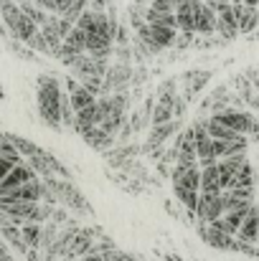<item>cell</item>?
<instances>
[{"mask_svg": "<svg viewBox=\"0 0 259 261\" xmlns=\"http://www.w3.org/2000/svg\"><path fill=\"white\" fill-rule=\"evenodd\" d=\"M216 33H221L224 41H231V38L239 36V28H237V18H234L231 5H226V8H221L216 13Z\"/></svg>", "mask_w": 259, "mask_h": 261, "instance_id": "14", "label": "cell"}, {"mask_svg": "<svg viewBox=\"0 0 259 261\" xmlns=\"http://www.w3.org/2000/svg\"><path fill=\"white\" fill-rule=\"evenodd\" d=\"M43 182L51 188V193H54L66 208H72V211H77V213H82V216H89V213H91V203L82 195V190H79L77 185H72L69 180L49 177V180H43Z\"/></svg>", "mask_w": 259, "mask_h": 261, "instance_id": "5", "label": "cell"}, {"mask_svg": "<svg viewBox=\"0 0 259 261\" xmlns=\"http://www.w3.org/2000/svg\"><path fill=\"white\" fill-rule=\"evenodd\" d=\"M0 20H3L5 31H8L13 38L23 41V43H28V41L38 33V25H33V23L23 15V10L18 8V3H13V0H0Z\"/></svg>", "mask_w": 259, "mask_h": 261, "instance_id": "3", "label": "cell"}, {"mask_svg": "<svg viewBox=\"0 0 259 261\" xmlns=\"http://www.w3.org/2000/svg\"><path fill=\"white\" fill-rule=\"evenodd\" d=\"M150 3H153V0H150ZM163 3H171L173 8H178V5H180V3H183V0H163Z\"/></svg>", "mask_w": 259, "mask_h": 261, "instance_id": "29", "label": "cell"}, {"mask_svg": "<svg viewBox=\"0 0 259 261\" xmlns=\"http://www.w3.org/2000/svg\"><path fill=\"white\" fill-rule=\"evenodd\" d=\"M18 8L23 10V15L33 23V25H38V31L46 25V20H49V13L43 10V8H38L36 3H31V0H20L18 3Z\"/></svg>", "mask_w": 259, "mask_h": 261, "instance_id": "20", "label": "cell"}, {"mask_svg": "<svg viewBox=\"0 0 259 261\" xmlns=\"http://www.w3.org/2000/svg\"><path fill=\"white\" fill-rule=\"evenodd\" d=\"M13 168H15V165H13L10 160H3V158H0V182L10 175V170H13Z\"/></svg>", "mask_w": 259, "mask_h": 261, "instance_id": "25", "label": "cell"}, {"mask_svg": "<svg viewBox=\"0 0 259 261\" xmlns=\"http://www.w3.org/2000/svg\"><path fill=\"white\" fill-rule=\"evenodd\" d=\"M137 33H140L143 41H145L148 46H153V48H166V46L175 43V38H178V31H175V28L150 25V23H143V25L137 28Z\"/></svg>", "mask_w": 259, "mask_h": 261, "instance_id": "8", "label": "cell"}, {"mask_svg": "<svg viewBox=\"0 0 259 261\" xmlns=\"http://www.w3.org/2000/svg\"><path fill=\"white\" fill-rule=\"evenodd\" d=\"M0 213L8 216L10 223L26 226V223H41L43 218H49L51 208L41 203H0Z\"/></svg>", "mask_w": 259, "mask_h": 261, "instance_id": "4", "label": "cell"}, {"mask_svg": "<svg viewBox=\"0 0 259 261\" xmlns=\"http://www.w3.org/2000/svg\"><path fill=\"white\" fill-rule=\"evenodd\" d=\"M193 140H196V158H198V168L206 165H216V155H214V140L208 135V119H201L193 124Z\"/></svg>", "mask_w": 259, "mask_h": 261, "instance_id": "6", "label": "cell"}, {"mask_svg": "<svg viewBox=\"0 0 259 261\" xmlns=\"http://www.w3.org/2000/svg\"><path fill=\"white\" fill-rule=\"evenodd\" d=\"M196 33L201 36L216 33V13L203 0H198V8H196Z\"/></svg>", "mask_w": 259, "mask_h": 261, "instance_id": "16", "label": "cell"}, {"mask_svg": "<svg viewBox=\"0 0 259 261\" xmlns=\"http://www.w3.org/2000/svg\"><path fill=\"white\" fill-rule=\"evenodd\" d=\"M224 216V203L221 195H198V205H196V218L198 223H214Z\"/></svg>", "mask_w": 259, "mask_h": 261, "instance_id": "9", "label": "cell"}, {"mask_svg": "<svg viewBox=\"0 0 259 261\" xmlns=\"http://www.w3.org/2000/svg\"><path fill=\"white\" fill-rule=\"evenodd\" d=\"M0 158H3V160H10L13 165H20V163H23V158L18 155V150H15L8 140H5V142H3V147H0Z\"/></svg>", "mask_w": 259, "mask_h": 261, "instance_id": "24", "label": "cell"}, {"mask_svg": "<svg viewBox=\"0 0 259 261\" xmlns=\"http://www.w3.org/2000/svg\"><path fill=\"white\" fill-rule=\"evenodd\" d=\"M173 193L180 200V205L196 216V205H198V195H201V168L198 163H175L173 168Z\"/></svg>", "mask_w": 259, "mask_h": 261, "instance_id": "1", "label": "cell"}, {"mask_svg": "<svg viewBox=\"0 0 259 261\" xmlns=\"http://www.w3.org/2000/svg\"><path fill=\"white\" fill-rule=\"evenodd\" d=\"M5 140L18 150V155H20V158H28V160H31V158H36V155L43 150V147H38L36 142H31V140H26V137H18V135H10V132H5Z\"/></svg>", "mask_w": 259, "mask_h": 261, "instance_id": "18", "label": "cell"}, {"mask_svg": "<svg viewBox=\"0 0 259 261\" xmlns=\"http://www.w3.org/2000/svg\"><path fill=\"white\" fill-rule=\"evenodd\" d=\"M231 10H234L239 33H252L259 25V8H249L244 3H231Z\"/></svg>", "mask_w": 259, "mask_h": 261, "instance_id": "11", "label": "cell"}, {"mask_svg": "<svg viewBox=\"0 0 259 261\" xmlns=\"http://www.w3.org/2000/svg\"><path fill=\"white\" fill-rule=\"evenodd\" d=\"M166 261H183V259H178V256H173V254H168V256H166Z\"/></svg>", "mask_w": 259, "mask_h": 261, "instance_id": "30", "label": "cell"}, {"mask_svg": "<svg viewBox=\"0 0 259 261\" xmlns=\"http://www.w3.org/2000/svg\"><path fill=\"white\" fill-rule=\"evenodd\" d=\"M175 152H178V163H198V158H196V140H193V127L183 129V135L175 140Z\"/></svg>", "mask_w": 259, "mask_h": 261, "instance_id": "15", "label": "cell"}, {"mask_svg": "<svg viewBox=\"0 0 259 261\" xmlns=\"http://www.w3.org/2000/svg\"><path fill=\"white\" fill-rule=\"evenodd\" d=\"M82 137H84L94 150H104V147H109V145H112V137H109L102 127H89V129L82 132Z\"/></svg>", "mask_w": 259, "mask_h": 261, "instance_id": "21", "label": "cell"}, {"mask_svg": "<svg viewBox=\"0 0 259 261\" xmlns=\"http://www.w3.org/2000/svg\"><path fill=\"white\" fill-rule=\"evenodd\" d=\"M33 180H38L36 173H33V168L31 165H26V163H20V165H15L10 175L0 182V198L5 195V193H10V190H15V188H20V185H28V182H33Z\"/></svg>", "mask_w": 259, "mask_h": 261, "instance_id": "10", "label": "cell"}, {"mask_svg": "<svg viewBox=\"0 0 259 261\" xmlns=\"http://www.w3.org/2000/svg\"><path fill=\"white\" fill-rule=\"evenodd\" d=\"M82 261H89V259H82Z\"/></svg>", "mask_w": 259, "mask_h": 261, "instance_id": "32", "label": "cell"}, {"mask_svg": "<svg viewBox=\"0 0 259 261\" xmlns=\"http://www.w3.org/2000/svg\"><path fill=\"white\" fill-rule=\"evenodd\" d=\"M173 129H175V122H168V124L155 127V129H153V135H150V147H153V145H158V142H163V140L171 135Z\"/></svg>", "mask_w": 259, "mask_h": 261, "instance_id": "23", "label": "cell"}, {"mask_svg": "<svg viewBox=\"0 0 259 261\" xmlns=\"http://www.w3.org/2000/svg\"><path fill=\"white\" fill-rule=\"evenodd\" d=\"M196 233L211 246V249H219V251H239V239L224 233V231H216L214 226L208 223H198Z\"/></svg>", "mask_w": 259, "mask_h": 261, "instance_id": "7", "label": "cell"}, {"mask_svg": "<svg viewBox=\"0 0 259 261\" xmlns=\"http://www.w3.org/2000/svg\"><path fill=\"white\" fill-rule=\"evenodd\" d=\"M208 82H211V71H188V74H183L185 96H193L196 91H201Z\"/></svg>", "mask_w": 259, "mask_h": 261, "instance_id": "19", "label": "cell"}, {"mask_svg": "<svg viewBox=\"0 0 259 261\" xmlns=\"http://www.w3.org/2000/svg\"><path fill=\"white\" fill-rule=\"evenodd\" d=\"M20 236H23V244L28 249H38L41 246V226L38 223H26L20 226Z\"/></svg>", "mask_w": 259, "mask_h": 261, "instance_id": "22", "label": "cell"}, {"mask_svg": "<svg viewBox=\"0 0 259 261\" xmlns=\"http://www.w3.org/2000/svg\"><path fill=\"white\" fill-rule=\"evenodd\" d=\"M242 3H244V5H249V8H257L259 5V0H242Z\"/></svg>", "mask_w": 259, "mask_h": 261, "instance_id": "28", "label": "cell"}, {"mask_svg": "<svg viewBox=\"0 0 259 261\" xmlns=\"http://www.w3.org/2000/svg\"><path fill=\"white\" fill-rule=\"evenodd\" d=\"M237 239H239L242 244L259 246V205L257 203L249 208V213H247V218H244V223H242V228H239Z\"/></svg>", "mask_w": 259, "mask_h": 261, "instance_id": "13", "label": "cell"}, {"mask_svg": "<svg viewBox=\"0 0 259 261\" xmlns=\"http://www.w3.org/2000/svg\"><path fill=\"white\" fill-rule=\"evenodd\" d=\"M0 261H15L13 259V254L8 251V246H5L3 241H0Z\"/></svg>", "mask_w": 259, "mask_h": 261, "instance_id": "27", "label": "cell"}, {"mask_svg": "<svg viewBox=\"0 0 259 261\" xmlns=\"http://www.w3.org/2000/svg\"><path fill=\"white\" fill-rule=\"evenodd\" d=\"M221 180H219V168L206 165L201 168V195H221Z\"/></svg>", "mask_w": 259, "mask_h": 261, "instance_id": "17", "label": "cell"}, {"mask_svg": "<svg viewBox=\"0 0 259 261\" xmlns=\"http://www.w3.org/2000/svg\"><path fill=\"white\" fill-rule=\"evenodd\" d=\"M257 8H259V5H257Z\"/></svg>", "mask_w": 259, "mask_h": 261, "instance_id": "33", "label": "cell"}, {"mask_svg": "<svg viewBox=\"0 0 259 261\" xmlns=\"http://www.w3.org/2000/svg\"><path fill=\"white\" fill-rule=\"evenodd\" d=\"M61 94H64L61 82L56 76H51V74L38 76V94H36L38 114L54 129H61Z\"/></svg>", "mask_w": 259, "mask_h": 261, "instance_id": "2", "label": "cell"}, {"mask_svg": "<svg viewBox=\"0 0 259 261\" xmlns=\"http://www.w3.org/2000/svg\"><path fill=\"white\" fill-rule=\"evenodd\" d=\"M203 3H206L214 13H219V10H221V8H226V5H231V0H203Z\"/></svg>", "mask_w": 259, "mask_h": 261, "instance_id": "26", "label": "cell"}, {"mask_svg": "<svg viewBox=\"0 0 259 261\" xmlns=\"http://www.w3.org/2000/svg\"><path fill=\"white\" fill-rule=\"evenodd\" d=\"M3 142H5V135H3V132H0V147H3Z\"/></svg>", "mask_w": 259, "mask_h": 261, "instance_id": "31", "label": "cell"}, {"mask_svg": "<svg viewBox=\"0 0 259 261\" xmlns=\"http://www.w3.org/2000/svg\"><path fill=\"white\" fill-rule=\"evenodd\" d=\"M196 8L198 0H183L175 8V28L183 33H196Z\"/></svg>", "mask_w": 259, "mask_h": 261, "instance_id": "12", "label": "cell"}]
</instances>
